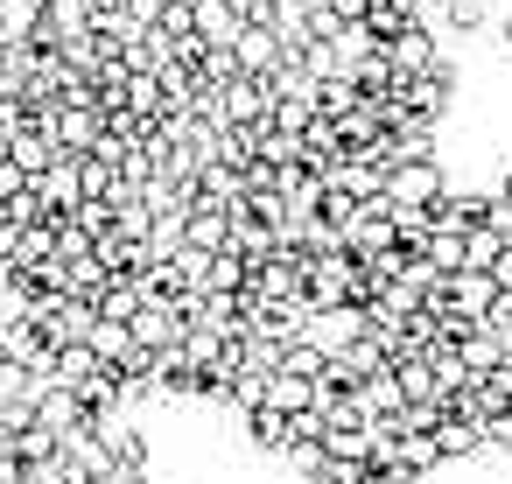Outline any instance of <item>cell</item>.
Instances as JSON below:
<instances>
[{"label":"cell","instance_id":"6da1fadb","mask_svg":"<svg viewBox=\"0 0 512 484\" xmlns=\"http://www.w3.org/2000/svg\"><path fill=\"white\" fill-rule=\"evenodd\" d=\"M498 43H505V50H512V15H505V22H498Z\"/></svg>","mask_w":512,"mask_h":484}]
</instances>
